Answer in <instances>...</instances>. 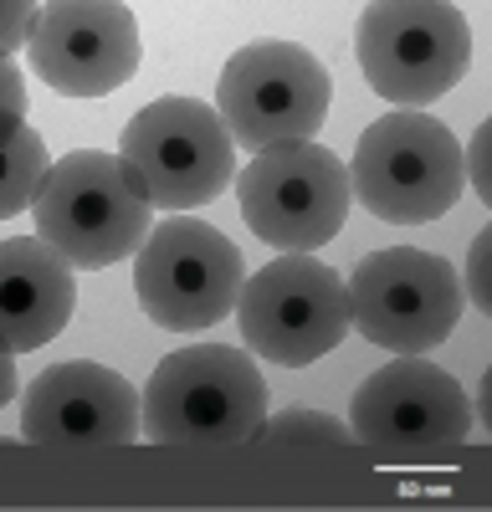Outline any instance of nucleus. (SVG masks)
Here are the masks:
<instances>
[{
    "instance_id": "nucleus-6",
    "label": "nucleus",
    "mask_w": 492,
    "mask_h": 512,
    "mask_svg": "<svg viewBox=\"0 0 492 512\" xmlns=\"http://www.w3.org/2000/svg\"><path fill=\"white\" fill-rule=\"evenodd\" d=\"M236 200L257 241L282 256H313L344 231L354 190L339 154L308 139L246 159L236 169Z\"/></svg>"
},
{
    "instance_id": "nucleus-1",
    "label": "nucleus",
    "mask_w": 492,
    "mask_h": 512,
    "mask_svg": "<svg viewBox=\"0 0 492 512\" xmlns=\"http://www.w3.org/2000/svg\"><path fill=\"white\" fill-rule=\"evenodd\" d=\"M267 425V379L231 344H190L159 359L144 384V436L159 446L221 451L257 441Z\"/></svg>"
},
{
    "instance_id": "nucleus-7",
    "label": "nucleus",
    "mask_w": 492,
    "mask_h": 512,
    "mask_svg": "<svg viewBox=\"0 0 492 512\" xmlns=\"http://www.w3.org/2000/svg\"><path fill=\"white\" fill-rule=\"evenodd\" d=\"M123 164L164 216L211 205L236 180V144L211 103L154 98L123 128Z\"/></svg>"
},
{
    "instance_id": "nucleus-15",
    "label": "nucleus",
    "mask_w": 492,
    "mask_h": 512,
    "mask_svg": "<svg viewBox=\"0 0 492 512\" xmlns=\"http://www.w3.org/2000/svg\"><path fill=\"white\" fill-rule=\"evenodd\" d=\"M52 159H47V144L31 128H16L6 134V190H0V216H21L26 205H36V195L47 190L52 180Z\"/></svg>"
},
{
    "instance_id": "nucleus-20",
    "label": "nucleus",
    "mask_w": 492,
    "mask_h": 512,
    "mask_svg": "<svg viewBox=\"0 0 492 512\" xmlns=\"http://www.w3.org/2000/svg\"><path fill=\"white\" fill-rule=\"evenodd\" d=\"M0 93H6V134H16V128H26V77L16 62H6V72H0Z\"/></svg>"
},
{
    "instance_id": "nucleus-4",
    "label": "nucleus",
    "mask_w": 492,
    "mask_h": 512,
    "mask_svg": "<svg viewBox=\"0 0 492 512\" xmlns=\"http://www.w3.org/2000/svg\"><path fill=\"white\" fill-rule=\"evenodd\" d=\"M354 57L380 98L421 113L472 67V26L446 0H385L354 26Z\"/></svg>"
},
{
    "instance_id": "nucleus-12",
    "label": "nucleus",
    "mask_w": 492,
    "mask_h": 512,
    "mask_svg": "<svg viewBox=\"0 0 492 512\" xmlns=\"http://www.w3.org/2000/svg\"><path fill=\"white\" fill-rule=\"evenodd\" d=\"M144 400L129 390V379L93 364L67 359L31 379L21 395V436L62 456L129 446L144 431Z\"/></svg>"
},
{
    "instance_id": "nucleus-17",
    "label": "nucleus",
    "mask_w": 492,
    "mask_h": 512,
    "mask_svg": "<svg viewBox=\"0 0 492 512\" xmlns=\"http://www.w3.org/2000/svg\"><path fill=\"white\" fill-rule=\"evenodd\" d=\"M487 256H492V231H482L467 251V303L477 313H492V287H487Z\"/></svg>"
},
{
    "instance_id": "nucleus-2",
    "label": "nucleus",
    "mask_w": 492,
    "mask_h": 512,
    "mask_svg": "<svg viewBox=\"0 0 492 512\" xmlns=\"http://www.w3.org/2000/svg\"><path fill=\"white\" fill-rule=\"evenodd\" d=\"M154 200L123 154L77 149L57 159L47 190L36 195V236L52 241L72 267L103 272L123 256H139L149 241Z\"/></svg>"
},
{
    "instance_id": "nucleus-9",
    "label": "nucleus",
    "mask_w": 492,
    "mask_h": 512,
    "mask_svg": "<svg viewBox=\"0 0 492 512\" xmlns=\"http://www.w3.org/2000/svg\"><path fill=\"white\" fill-rule=\"evenodd\" d=\"M241 251L231 236L195 216H170L149 231L134 256V292L149 323L164 333H205L216 328L241 297Z\"/></svg>"
},
{
    "instance_id": "nucleus-3",
    "label": "nucleus",
    "mask_w": 492,
    "mask_h": 512,
    "mask_svg": "<svg viewBox=\"0 0 492 512\" xmlns=\"http://www.w3.org/2000/svg\"><path fill=\"white\" fill-rule=\"evenodd\" d=\"M354 200L390 226H426L462 200V149L431 113H385L359 134L349 164Z\"/></svg>"
},
{
    "instance_id": "nucleus-11",
    "label": "nucleus",
    "mask_w": 492,
    "mask_h": 512,
    "mask_svg": "<svg viewBox=\"0 0 492 512\" xmlns=\"http://www.w3.org/2000/svg\"><path fill=\"white\" fill-rule=\"evenodd\" d=\"M349 420L354 441L421 461L457 451L472 436V400L446 369L426 364L421 354H400L354 390Z\"/></svg>"
},
{
    "instance_id": "nucleus-18",
    "label": "nucleus",
    "mask_w": 492,
    "mask_h": 512,
    "mask_svg": "<svg viewBox=\"0 0 492 512\" xmlns=\"http://www.w3.org/2000/svg\"><path fill=\"white\" fill-rule=\"evenodd\" d=\"M36 21H41V11L26 6V0L6 6V36H0V52H6V62L21 52V41H26V36H36Z\"/></svg>"
},
{
    "instance_id": "nucleus-13",
    "label": "nucleus",
    "mask_w": 492,
    "mask_h": 512,
    "mask_svg": "<svg viewBox=\"0 0 492 512\" xmlns=\"http://www.w3.org/2000/svg\"><path fill=\"white\" fill-rule=\"evenodd\" d=\"M31 67L52 93L103 98L139 72V21L118 0H57L41 6Z\"/></svg>"
},
{
    "instance_id": "nucleus-8",
    "label": "nucleus",
    "mask_w": 492,
    "mask_h": 512,
    "mask_svg": "<svg viewBox=\"0 0 492 512\" xmlns=\"http://www.w3.org/2000/svg\"><path fill=\"white\" fill-rule=\"evenodd\" d=\"M236 323L257 359L303 369L344 344L349 287L318 256H272L262 272L241 282Z\"/></svg>"
},
{
    "instance_id": "nucleus-19",
    "label": "nucleus",
    "mask_w": 492,
    "mask_h": 512,
    "mask_svg": "<svg viewBox=\"0 0 492 512\" xmlns=\"http://www.w3.org/2000/svg\"><path fill=\"white\" fill-rule=\"evenodd\" d=\"M487 139H492V123L477 128V134H472V149H467V159H462V175H467V185H472L482 200H492V180H487Z\"/></svg>"
},
{
    "instance_id": "nucleus-14",
    "label": "nucleus",
    "mask_w": 492,
    "mask_h": 512,
    "mask_svg": "<svg viewBox=\"0 0 492 512\" xmlns=\"http://www.w3.org/2000/svg\"><path fill=\"white\" fill-rule=\"evenodd\" d=\"M77 277L72 262L41 236H11L0 246V318L6 349H41L72 323Z\"/></svg>"
},
{
    "instance_id": "nucleus-16",
    "label": "nucleus",
    "mask_w": 492,
    "mask_h": 512,
    "mask_svg": "<svg viewBox=\"0 0 492 512\" xmlns=\"http://www.w3.org/2000/svg\"><path fill=\"white\" fill-rule=\"evenodd\" d=\"M349 436H354L349 425H339L334 415H323V410H303V405H287L282 415H272L257 431V441H328V446H339Z\"/></svg>"
},
{
    "instance_id": "nucleus-21",
    "label": "nucleus",
    "mask_w": 492,
    "mask_h": 512,
    "mask_svg": "<svg viewBox=\"0 0 492 512\" xmlns=\"http://www.w3.org/2000/svg\"><path fill=\"white\" fill-rule=\"evenodd\" d=\"M16 400V349H6V359H0V405Z\"/></svg>"
},
{
    "instance_id": "nucleus-5",
    "label": "nucleus",
    "mask_w": 492,
    "mask_h": 512,
    "mask_svg": "<svg viewBox=\"0 0 492 512\" xmlns=\"http://www.w3.org/2000/svg\"><path fill=\"white\" fill-rule=\"evenodd\" d=\"M328 103H334V82L298 41H246L216 82V113L226 134L252 154L308 144Z\"/></svg>"
},
{
    "instance_id": "nucleus-10",
    "label": "nucleus",
    "mask_w": 492,
    "mask_h": 512,
    "mask_svg": "<svg viewBox=\"0 0 492 512\" xmlns=\"http://www.w3.org/2000/svg\"><path fill=\"white\" fill-rule=\"evenodd\" d=\"M344 287L349 323L390 354H426L446 344L467 303L451 262L421 246H390L364 256Z\"/></svg>"
}]
</instances>
